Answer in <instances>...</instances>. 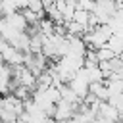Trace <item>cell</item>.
Masks as SVG:
<instances>
[{"instance_id":"12","label":"cell","mask_w":123,"mask_h":123,"mask_svg":"<svg viewBox=\"0 0 123 123\" xmlns=\"http://www.w3.org/2000/svg\"><path fill=\"white\" fill-rule=\"evenodd\" d=\"M108 104H111L115 110H119L121 111V108H123V94L121 92H111L110 96H108V100H106Z\"/></svg>"},{"instance_id":"8","label":"cell","mask_w":123,"mask_h":123,"mask_svg":"<svg viewBox=\"0 0 123 123\" xmlns=\"http://www.w3.org/2000/svg\"><path fill=\"white\" fill-rule=\"evenodd\" d=\"M96 115H102L104 119H108V121H117V119H121V111L119 110H115L111 104H108L106 100H102L100 104H98V113Z\"/></svg>"},{"instance_id":"1","label":"cell","mask_w":123,"mask_h":123,"mask_svg":"<svg viewBox=\"0 0 123 123\" xmlns=\"http://www.w3.org/2000/svg\"><path fill=\"white\" fill-rule=\"evenodd\" d=\"M21 111H23V100L13 96L12 92L0 96V123L15 121Z\"/></svg>"},{"instance_id":"11","label":"cell","mask_w":123,"mask_h":123,"mask_svg":"<svg viewBox=\"0 0 123 123\" xmlns=\"http://www.w3.org/2000/svg\"><path fill=\"white\" fill-rule=\"evenodd\" d=\"M25 8H29L31 12L38 13L40 17H44V4H42V0H27Z\"/></svg>"},{"instance_id":"3","label":"cell","mask_w":123,"mask_h":123,"mask_svg":"<svg viewBox=\"0 0 123 123\" xmlns=\"http://www.w3.org/2000/svg\"><path fill=\"white\" fill-rule=\"evenodd\" d=\"M117 12L115 8V0H94L90 13L96 17L98 23H108V19Z\"/></svg>"},{"instance_id":"10","label":"cell","mask_w":123,"mask_h":123,"mask_svg":"<svg viewBox=\"0 0 123 123\" xmlns=\"http://www.w3.org/2000/svg\"><path fill=\"white\" fill-rule=\"evenodd\" d=\"M88 92H92L98 100H108V96H110V92H108V88H106V85H104V79L90 83V85H88Z\"/></svg>"},{"instance_id":"14","label":"cell","mask_w":123,"mask_h":123,"mask_svg":"<svg viewBox=\"0 0 123 123\" xmlns=\"http://www.w3.org/2000/svg\"><path fill=\"white\" fill-rule=\"evenodd\" d=\"M56 121V119H54ZM56 123H73V119H62V121H56Z\"/></svg>"},{"instance_id":"5","label":"cell","mask_w":123,"mask_h":123,"mask_svg":"<svg viewBox=\"0 0 123 123\" xmlns=\"http://www.w3.org/2000/svg\"><path fill=\"white\" fill-rule=\"evenodd\" d=\"M0 54L4 58V63H8V65H19V63H23V52L17 50L15 46H12L4 38H0Z\"/></svg>"},{"instance_id":"9","label":"cell","mask_w":123,"mask_h":123,"mask_svg":"<svg viewBox=\"0 0 123 123\" xmlns=\"http://www.w3.org/2000/svg\"><path fill=\"white\" fill-rule=\"evenodd\" d=\"M106 46L115 54V56H121V50H123V35L121 33H111Z\"/></svg>"},{"instance_id":"4","label":"cell","mask_w":123,"mask_h":123,"mask_svg":"<svg viewBox=\"0 0 123 123\" xmlns=\"http://www.w3.org/2000/svg\"><path fill=\"white\" fill-rule=\"evenodd\" d=\"M88 85H90V83H88V79H86L83 67H79V69L69 77V81H67V86H69V88H71L81 100H83V96L88 92Z\"/></svg>"},{"instance_id":"15","label":"cell","mask_w":123,"mask_h":123,"mask_svg":"<svg viewBox=\"0 0 123 123\" xmlns=\"http://www.w3.org/2000/svg\"><path fill=\"white\" fill-rule=\"evenodd\" d=\"M54 2H56V0H42V4H44V6H48V4H54Z\"/></svg>"},{"instance_id":"13","label":"cell","mask_w":123,"mask_h":123,"mask_svg":"<svg viewBox=\"0 0 123 123\" xmlns=\"http://www.w3.org/2000/svg\"><path fill=\"white\" fill-rule=\"evenodd\" d=\"M8 4H12L15 10H21V8H25V4H27V0H6Z\"/></svg>"},{"instance_id":"6","label":"cell","mask_w":123,"mask_h":123,"mask_svg":"<svg viewBox=\"0 0 123 123\" xmlns=\"http://www.w3.org/2000/svg\"><path fill=\"white\" fill-rule=\"evenodd\" d=\"M77 106H79V104H69V102H65V100H62V98H60V100L54 104L52 119H56V121L71 119V117H73V113H75V110H77Z\"/></svg>"},{"instance_id":"7","label":"cell","mask_w":123,"mask_h":123,"mask_svg":"<svg viewBox=\"0 0 123 123\" xmlns=\"http://www.w3.org/2000/svg\"><path fill=\"white\" fill-rule=\"evenodd\" d=\"M15 86L13 83V75H12V65L4 63V67H0V96L12 92Z\"/></svg>"},{"instance_id":"2","label":"cell","mask_w":123,"mask_h":123,"mask_svg":"<svg viewBox=\"0 0 123 123\" xmlns=\"http://www.w3.org/2000/svg\"><path fill=\"white\" fill-rule=\"evenodd\" d=\"M110 35H111V29H110L106 23H98V25L86 29V31L81 35V38H83V42L86 44V48H98V46H104V44L108 42Z\"/></svg>"},{"instance_id":"17","label":"cell","mask_w":123,"mask_h":123,"mask_svg":"<svg viewBox=\"0 0 123 123\" xmlns=\"http://www.w3.org/2000/svg\"><path fill=\"white\" fill-rule=\"evenodd\" d=\"M46 123H56V121H54V119H50V121H46Z\"/></svg>"},{"instance_id":"16","label":"cell","mask_w":123,"mask_h":123,"mask_svg":"<svg viewBox=\"0 0 123 123\" xmlns=\"http://www.w3.org/2000/svg\"><path fill=\"white\" fill-rule=\"evenodd\" d=\"M0 67H4V58H2V54H0Z\"/></svg>"}]
</instances>
